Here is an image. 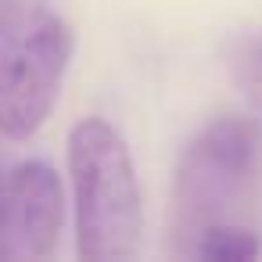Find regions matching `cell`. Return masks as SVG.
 Listing matches in <instances>:
<instances>
[{
    "instance_id": "5",
    "label": "cell",
    "mask_w": 262,
    "mask_h": 262,
    "mask_svg": "<svg viewBox=\"0 0 262 262\" xmlns=\"http://www.w3.org/2000/svg\"><path fill=\"white\" fill-rule=\"evenodd\" d=\"M190 255L208 258V262H244V258H258V255H262V241H258V233L248 230V226L215 223V226H208V230L194 241Z\"/></svg>"
},
{
    "instance_id": "2",
    "label": "cell",
    "mask_w": 262,
    "mask_h": 262,
    "mask_svg": "<svg viewBox=\"0 0 262 262\" xmlns=\"http://www.w3.org/2000/svg\"><path fill=\"white\" fill-rule=\"evenodd\" d=\"M76 51L51 0H0V133L29 140L51 115Z\"/></svg>"
},
{
    "instance_id": "4",
    "label": "cell",
    "mask_w": 262,
    "mask_h": 262,
    "mask_svg": "<svg viewBox=\"0 0 262 262\" xmlns=\"http://www.w3.org/2000/svg\"><path fill=\"white\" fill-rule=\"evenodd\" d=\"M65 223L61 180L47 162H18L0 180V258H47Z\"/></svg>"
},
{
    "instance_id": "1",
    "label": "cell",
    "mask_w": 262,
    "mask_h": 262,
    "mask_svg": "<svg viewBox=\"0 0 262 262\" xmlns=\"http://www.w3.org/2000/svg\"><path fill=\"white\" fill-rule=\"evenodd\" d=\"M76 251L83 262H122L140 251L144 201L126 137L108 119H79L69 133Z\"/></svg>"
},
{
    "instance_id": "3",
    "label": "cell",
    "mask_w": 262,
    "mask_h": 262,
    "mask_svg": "<svg viewBox=\"0 0 262 262\" xmlns=\"http://www.w3.org/2000/svg\"><path fill=\"white\" fill-rule=\"evenodd\" d=\"M262 165V129L251 119L223 115L208 122L180 155L176 165V230L198 241L208 226L230 223V212L248 198Z\"/></svg>"
},
{
    "instance_id": "6",
    "label": "cell",
    "mask_w": 262,
    "mask_h": 262,
    "mask_svg": "<svg viewBox=\"0 0 262 262\" xmlns=\"http://www.w3.org/2000/svg\"><path fill=\"white\" fill-rule=\"evenodd\" d=\"M233 83L248 97V104L262 115V36L244 40L233 54Z\"/></svg>"
}]
</instances>
